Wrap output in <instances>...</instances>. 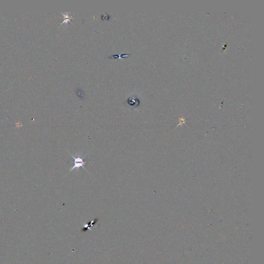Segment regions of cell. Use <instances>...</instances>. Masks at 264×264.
<instances>
[{"label": "cell", "mask_w": 264, "mask_h": 264, "mask_svg": "<svg viewBox=\"0 0 264 264\" xmlns=\"http://www.w3.org/2000/svg\"><path fill=\"white\" fill-rule=\"evenodd\" d=\"M129 54H124V55H112L111 56L110 58H124L125 57L129 56Z\"/></svg>", "instance_id": "4"}, {"label": "cell", "mask_w": 264, "mask_h": 264, "mask_svg": "<svg viewBox=\"0 0 264 264\" xmlns=\"http://www.w3.org/2000/svg\"><path fill=\"white\" fill-rule=\"evenodd\" d=\"M127 102L130 106L134 107L137 106L139 105L138 100L136 98L131 99V98H130L127 100Z\"/></svg>", "instance_id": "2"}, {"label": "cell", "mask_w": 264, "mask_h": 264, "mask_svg": "<svg viewBox=\"0 0 264 264\" xmlns=\"http://www.w3.org/2000/svg\"><path fill=\"white\" fill-rule=\"evenodd\" d=\"M61 14L63 16V19H64V20L61 23V25H62L63 23H66V22H70L72 24H73L72 23V22L70 21V20L71 19H73V18H72V16H69V14H70V13H67L65 14H63V13H61Z\"/></svg>", "instance_id": "3"}, {"label": "cell", "mask_w": 264, "mask_h": 264, "mask_svg": "<svg viewBox=\"0 0 264 264\" xmlns=\"http://www.w3.org/2000/svg\"><path fill=\"white\" fill-rule=\"evenodd\" d=\"M69 153L70 154L71 156L72 157H73V158H74V166H73V167H72V168H71V169L69 170V172H70L71 171H72V170H74V169H75V168H77V169H79V168H80V167H82V168H83L84 169H85L86 170H87V169H86L85 168L84 166V165H85V164L87 163V162H86V161H84V158H85V156H84L83 158H81V157H80V156H78V157L76 158V157H75L73 155H72L70 152H69Z\"/></svg>", "instance_id": "1"}]
</instances>
